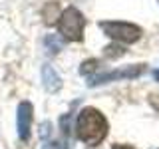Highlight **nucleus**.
Instances as JSON below:
<instances>
[{"mask_svg": "<svg viewBox=\"0 0 159 149\" xmlns=\"http://www.w3.org/2000/svg\"><path fill=\"white\" fill-rule=\"evenodd\" d=\"M111 149H137V147H133V145H127V143H116Z\"/></svg>", "mask_w": 159, "mask_h": 149, "instance_id": "nucleus-12", "label": "nucleus"}, {"mask_svg": "<svg viewBox=\"0 0 159 149\" xmlns=\"http://www.w3.org/2000/svg\"><path fill=\"white\" fill-rule=\"evenodd\" d=\"M46 149H70V147L66 145V143H62V141H48Z\"/></svg>", "mask_w": 159, "mask_h": 149, "instance_id": "nucleus-11", "label": "nucleus"}, {"mask_svg": "<svg viewBox=\"0 0 159 149\" xmlns=\"http://www.w3.org/2000/svg\"><path fill=\"white\" fill-rule=\"evenodd\" d=\"M76 137L88 147H98L107 137L109 123L106 115L96 107H84L76 117Z\"/></svg>", "mask_w": 159, "mask_h": 149, "instance_id": "nucleus-1", "label": "nucleus"}, {"mask_svg": "<svg viewBox=\"0 0 159 149\" xmlns=\"http://www.w3.org/2000/svg\"><path fill=\"white\" fill-rule=\"evenodd\" d=\"M102 72H103V70H102V60H98V58L86 60V62L80 66V74H82V76H86V79L98 76V74H102Z\"/></svg>", "mask_w": 159, "mask_h": 149, "instance_id": "nucleus-7", "label": "nucleus"}, {"mask_svg": "<svg viewBox=\"0 0 159 149\" xmlns=\"http://www.w3.org/2000/svg\"><path fill=\"white\" fill-rule=\"evenodd\" d=\"M32 119H34V107L30 102H20L18 111H16V127H18V137L20 141H30V129H32Z\"/></svg>", "mask_w": 159, "mask_h": 149, "instance_id": "nucleus-5", "label": "nucleus"}, {"mask_svg": "<svg viewBox=\"0 0 159 149\" xmlns=\"http://www.w3.org/2000/svg\"><path fill=\"white\" fill-rule=\"evenodd\" d=\"M103 54H106V58H109V60H117L125 54V50H123L121 44H109V46L103 48Z\"/></svg>", "mask_w": 159, "mask_h": 149, "instance_id": "nucleus-9", "label": "nucleus"}, {"mask_svg": "<svg viewBox=\"0 0 159 149\" xmlns=\"http://www.w3.org/2000/svg\"><path fill=\"white\" fill-rule=\"evenodd\" d=\"M88 20L78 8L68 6L58 18V32L66 42H82Z\"/></svg>", "mask_w": 159, "mask_h": 149, "instance_id": "nucleus-2", "label": "nucleus"}, {"mask_svg": "<svg viewBox=\"0 0 159 149\" xmlns=\"http://www.w3.org/2000/svg\"><path fill=\"white\" fill-rule=\"evenodd\" d=\"M98 26L103 30L106 36H109L119 44H135L143 34V30L137 24L119 22V20H102V22H98Z\"/></svg>", "mask_w": 159, "mask_h": 149, "instance_id": "nucleus-3", "label": "nucleus"}, {"mask_svg": "<svg viewBox=\"0 0 159 149\" xmlns=\"http://www.w3.org/2000/svg\"><path fill=\"white\" fill-rule=\"evenodd\" d=\"M44 44L48 46V50H50V54H58L60 50H62V46H64V42H60L58 40V36H46V40H44Z\"/></svg>", "mask_w": 159, "mask_h": 149, "instance_id": "nucleus-10", "label": "nucleus"}, {"mask_svg": "<svg viewBox=\"0 0 159 149\" xmlns=\"http://www.w3.org/2000/svg\"><path fill=\"white\" fill-rule=\"evenodd\" d=\"M145 64H131V66L125 68H117V70H109V72H102L93 78H88V86L89 88H96L102 86V84H109V82H119V79H135L139 76L145 74Z\"/></svg>", "mask_w": 159, "mask_h": 149, "instance_id": "nucleus-4", "label": "nucleus"}, {"mask_svg": "<svg viewBox=\"0 0 159 149\" xmlns=\"http://www.w3.org/2000/svg\"><path fill=\"white\" fill-rule=\"evenodd\" d=\"M153 78H155V82H159V70H153Z\"/></svg>", "mask_w": 159, "mask_h": 149, "instance_id": "nucleus-13", "label": "nucleus"}, {"mask_svg": "<svg viewBox=\"0 0 159 149\" xmlns=\"http://www.w3.org/2000/svg\"><path fill=\"white\" fill-rule=\"evenodd\" d=\"M42 86L46 88V92H50V93L58 92V89L62 88V78H60V74L50 66V64H44L42 66Z\"/></svg>", "mask_w": 159, "mask_h": 149, "instance_id": "nucleus-6", "label": "nucleus"}, {"mask_svg": "<svg viewBox=\"0 0 159 149\" xmlns=\"http://www.w3.org/2000/svg\"><path fill=\"white\" fill-rule=\"evenodd\" d=\"M42 14H44V22L46 24H54V18H60L58 16V2L46 4L44 10H42Z\"/></svg>", "mask_w": 159, "mask_h": 149, "instance_id": "nucleus-8", "label": "nucleus"}]
</instances>
